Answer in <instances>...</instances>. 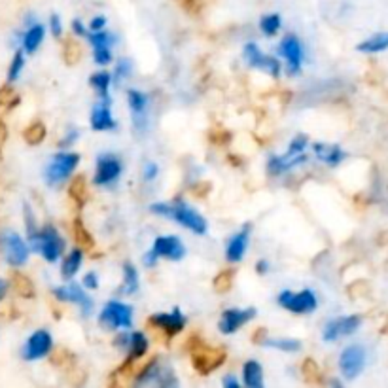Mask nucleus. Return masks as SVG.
<instances>
[{"instance_id": "36", "label": "nucleus", "mask_w": 388, "mask_h": 388, "mask_svg": "<svg viewBox=\"0 0 388 388\" xmlns=\"http://www.w3.org/2000/svg\"><path fill=\"white\" fill-rule=\"evenodd\" d=\"M18 95L13 93L12 88H2L0 89V116L8 110H12L18 105Z\"/></svg>"}, {"instance_id": "41", "label": "nucleus", "mask_w": 388, "mask_h": 388, "mask_svg": "<svg viewBox=\"0 0 388 388\" xmlns=\"http://www.w3.org/2000/svg\"><path fill=\"white\" fill-rule=\"evenodd\" d=\"M112 61V53L108 48H95V63L100 65V67H105Z\"/></svg>"}, {"instance_id": "31", "label": "nucleus", "mask_w": 388, "mask_h": 388, "mask_svg": "<svg viewBox=\"0 0 388 388\" xmlns=\"http://www.w3.org/2000/svg\"><path fill=\"white\" fill-rule=\"evenodd\" d=\"M282 21L276 13H269V15H263L262 21H260V29L265 36H275L276 32L281 31Z\"/></svg>"}, {"instance_id": "46", "label": "nucleus", "mask_w": 388, "mask_h": 388, "mask_svg": "<svg viewBox=\"0 0 388 388\" xmlns=\"http://www.w3.org/2000/svg\"><path fill=\"white\" fill-rule=\"evenodd\" d=\"M105 25H107V18L99 15V18L91 19V23H89V29H91V31H102V29H105Z\"/></svg>"}, {"instance_id": "23", "label": "nucleus", "mask_w": 388, "mask_h": 388, "mask_svg": "<svg viewBox=\"0 0 388 388\" xmlns=\"http://www.w3.org/2000/svg\"><path fill=\"white\" fill-rule=\"evenodd\" d=\"M42 40H44V27L40 23H34L23 36V50L27 53H34L42 44Z\"/></svg>"}, {"instance_id": "45", "label": "nucleus", "mask_w": 388, "mask_h": 388, "mask_svg": "<svg viewBox=\"0 0 388 388\" xmlns=\"http://www.w3.org/2000/svg\"><path fill=\"white\" fill-rule=\"evenodd\" d=\"M83 286L91 290L97 288V286H99V279H97V275H95V273H88V275L83 276Z\"/></svg>"}, {"instance_id": "6", "label": "nucleus", "mask_w": 388, "mask_h": 388, "mask_svg": "<svg viewBox=\"0 0 388 388\" xmlns=\"http://www.w3.org/2000/svg\"><path fill=\"white\" fill-rule=\"evenodd\" d=\"M279 305L288 309L294 314H309L316 309V295L311 290H303L300 294L292 292H282L279 295Z\"/></svg>"}, {"instance_id": "28", "label": "nucleus", "mask_w": 388, "mask_h": 388, "mask_svg": "<svg viewBox=\"0 0 388 388\" xmlns=\"http://www.w3.org/2000/svg\"><path fill=\"white\" fill-rule=\"evenodd\" d=\"M129 358H142L146 354V351H148V339H146L145 333L140 332H135L129 335Z\"/></svg>"}, {"instance_id": "43", "label": "nucleus", "mask_w": 388, "mask_h": 388, "mask_svg": "<svg viewBox=\"0 0 388 388\" xmlns=\"http://www.w3.org/2000/svg\"><path fill=\"white\" fill-rule=\"evenodd\" d=\"M129 74H131V61L129 59H121L118 63V69H116V80L121 81Z\"/></svg>"}, {"instance_id": "12", "label": "nucleus", "mask_w": 388, "mask_h": 388, "mask_svg": "<svg viewBox=\"0 0 388 388\" xmlns=\"http://www.w3.org/2000/svg\"><path fill=\"white\" fill-rule=\"evenodd\" d=\"M254 316H256V309H244V311H241V309H227L222 314V320H220V332L235 333L241 326L250 322Z\"/></svg>"}, {"instance_id": "4", "label": "nucleus", "mask_w": 388, "mask_h": 388, "mask_svg": "<svg viewBox=\"0 0 388 388\" xmlns=\"http://www.w3.org/2000/svg\"><path fill=\"white\" fill-rule=\"evenodd\" d=\"M0 244H2V252H4V257L6 262L12 265V267H21L25 265L27 260H29V246L25 244V241L19 237L15 232H4L2 237H0Z\"/></svg>"}, {"instance_id": "51", "label": "nucleus", "mask_w": 388, "mask_h": 388, "mask_svg": "<svg viewBox=\"0 0 388 388\" xmlns=\"http://www.w3.org/2000/svg\"><path fill=\"white\" fill-rule=\"evenodd\" d=\"M256 269H257V273H262L263 275V273H267V271H269V263L265 262V260H262V262H257Z\"/></svg>"}, {"instance_id": "39", "label": "nucleus", "mask_w": 388, "mask_h": 388, "mask_svg": "<svg viewBox=\"0 0 388 388\" xmlns=\"http://www.w3.org/2000/svg\"><path fill=\"white\" fill-rule=\"evenodd\" d=\"M233 284V271H222L216 279H214V288H216V292H220V294H224V292H227V290L232 288Z\"/></svg>"}, {"instance_id": "25", "label": "nucleus", "mask_w": 388, "mask_h": 388, "mask_svg": "<svg viewBox=\"0 0 388 388\" xmlns=\"http://www.w3.org/2000/svg\"><path fill=\"white\" fill-rule=\"evenodd\" d=\"M81 265V248H76L69 254V256L65 257L63 267H61V275H63L65 281H72L74 275L80 271Z\"/></svg>"}, {"instance_id": "17", "label": "nucleus", "mask_w": 388, "mask_h": 388, "mask_svg": "<svg viewBox=\"0 0 388 388\" xmlns=\"http://www.w3.org/2000/svg\"><path fill=\"white\" fill-rule=\"evenodd\" d=\"M281 55L286 59L290 72H292V74H297V70H300L301 67V57H303L300 40H297L295 36L284 38L281 44Z\"/></svg>"}, {"instance_id": "9", "label": "nucleus", "mask_w": 388, "mask_h": 388, "mask_svg": "<svg viewBox=\"0 0 388 388\" xmlns=\"http://www.w3.org/2000/svg\"><path fill=\"white\" fill-rule=\"evenodd\" d=\"M170 218H175L180 226L188 227L189 232L197 235L207 233V222L199 213H195L194 208H189L186 203H178L176 207H170Z\"/></svg>"}, {"instance_id": "19", "label": "nucleus", "mask_w": 388, "mask_h": 388, "mask_svg": "<svg viewBox=\"0 0 388 388\" xmlns=\"http://www.w3.org/2000/svg\"><path fill=\"white\" fill-rule=\"evenodd\" d=\"M91 127L95 131H108V129H116V121L112 118V112L108 105H99L93 108L91 114Z\"/></svg>"}, {"instance_id": "34", "label": "nucleus", "mask_w": 388, "mask_h": 388, "mask_svg": "<svg viewBox=\"0 0 388 388\" xmlns=\"http://www.w3.org/2000/svg\"><path fill=\"white\" fill-rule=\"evenodd\" d=\"M65 61L67 65H76L81 59V46L76 38H69L65 42Z\"/></svg>"}, {"instance_id": "14", "label": "nucleus", "mask_w": 388, "mask_h": 388, "mask_svg": "<svg viewBox=\"0 0 388 388\" xmlns=\"http://www.w3.org/2000/svg\"><path fill=\"white\" fill-rule=\"evenodd\" d=\"M152 250L156 252L159 257H167V260H173V262H178V260H182V257H184V254H186L184 244H182L180 239L175 237V235L157 237Z\"/></svg>"}, {"instance_id": "40", "label": "nucleus", "mask_w": 388, "mask_h": 388, "mask_svg": "<svg viewBox=\"0 0 388 388\" xmlns=\"http://www.w3.org/2000/svg\"><path fill=\"white\" fill-rule=\"evenodd\" d=\"M89 42L95 48H108V46L112 44V36L105 31H95L93 34H89Z\"/></svg>"}, {"instance_id": "48", "label": "nucleus", "mask_w": 388, "mask_h": 388, "mask_svg": "<svg viewBox=\"0 0 388 388\" xmlns=\"http://www.w3.org/2000/svg\"><path fill=\"white\" fill-rule=\"evenodd\" d=\"M152 213L161 214V216H170V207L169 205H161V203H156V205H152Z\"/></svg>"}, {"instance_id": "50", "label": "nucleus", "mask_w": 388, "mask_h": 388, "mask_svg": "<svg viewBox=\"0 0 388 388\" xmlns=\"http://www.w3.org/2000/svg\"><path fill=\"white\" fill-rule=\"evenodd\" d=\"M182 6L186 8L188 12L195 13L199 12V6H197V0H182Z\"/></svg>"}, {"instance_id": "22", "label": "nucleus", "mask_w": 388, "mask_h": 388, "mask_svg": "<svg viewBox=\"0 0 388 388\" xmlns=\"http://www.w3.org/2000/svg\"><path fill=\"white\" fill-rule=\"evenodd\" d=\"M243 377L244 384L248 388H263V371L262 366L256 360H250V362L244 363Z\"/></svg>"}, {"instance_id": "27", "label": "nucleus", "mask_w": 388, "mask_h": 388, "mask_svg": "<svg viewBox=\"0 0 388 388\" xmlns=\"http://www.w3.org/2000/svg\"><path fill=\"white\" fill-rule=\"evenodd\" d=\"M70 197L78 203V205H86V201L89 197V189H88V180L86 176L78 175L74 176V180L70 184Z\"/></svg>"}, {"instance_id": "13", "label": "nucleus", "mask_w": 388, "mask_h": 388, "mask_svg": "<svg viewBox=\"0 0 388 388\" xmlns=\"http://www.w3.org/2000/svg\"><path fill=\"white\" fill-rule=\"evenodd\" d=\"M148 324L154 326L156 330H161L167 335H175V333L182 332V328L186 324V319H184V314L178 309H175L173 313L154 314L152 319H148Z\"/></svg>"}, {"instance_id": "33", "label": "nucleus", "mask_w": 388, "mask_h": 388, "mask_svg": "<svg viewBox=\"0 0 388 388\" xmlns=\"http://www.w3.org/2000/svg\"><path fill=\"white\" fill-rule=\"evenodd\" d=\"M123 275H126V284H123L121 292H123V294H135L138 290L137 269L133 267L131 263H126V265H123Z\"/></svg>"}, {"instance_id": "55", "label": "nucleus", "mask_w": 388, "mask_h": 388, "mask_svg": "<svg viewBox=\"0 0 388 388\" xmlns=\"http://www.w3.org/2000/svg\"><path fill=\"white\" fill-rule=\"evenodd\" d=\"M4 294H6V282L0 281V300L4 297Z\"/></svg>"}, {"instance_id": "15", "label": "nucleus", "mask_w": 388, "mask_h": 388, "mask_svg": "<svg viewBox=\"0 0 388 388\" xmlns=\"http://www.w3.org/2000/svg\"><path fill=\"white\" fill-rule=\"evenodd\" d=\"M121 173V163L114 156H100L97 163V173H95V184L107 186L114 182Z\"/></svg>"}, {"instance_id": "42", "label": "nucleus", "mask_w": 388, "mask_h": 388, "mask_svg": "<svg viewBox=\"0 0 388 388\" xmlns=\"http://www.w3.org/2000/svg\"><path fill=\"white\" fill-rule=\"evenodd\" d=\"M305 145H307V137H305V135L295 137L294 140H292V145H290L288 156H297V154H301V152L305 150Z\"/></svg>"}, {"instance_id": "44", "label": "nucleus", "mask_w": 388, "mask_h": 388, "mask_svg": "<svg viewBox=\"0 0 388 388\" xmlns=\"http://www.w3.org/2000/svg\"><path fill=\"white\" fill-rule=\"evenodd\" d=\"M50 25H51V32H53V36H61L63 27H61V19H59V15H55V13L51 15Z\"/></svg>"}, {"instance_id": "18", "label": "nucleus", "mask_w": 388, "mask_h": 388, "mask_svg": "<svg viewBox=\"0 0 388 388\" xmlns=\"http://www.w3.org/2000/svg\"><path fill=\"white\" fill-rule=\"evenodd\" d=\"M248 233H250V226H244L243 232H239L235 237L229 241L226 250L227 262L237 263L244 257V252H246V244H248Z\"/></svg>"}, {"instance_id": "7", "label": "nucleus", "mask_w": 388, "mask_h": 388, "mask_svg": "<svg viewBox=\"0 0 388 388\" xmlns=\"http://www.w3.org/2000/svg\"><path fill=\"white\" fill-rule=\"evenodd\" d=\"M366 366V351L360 344H351L341 352L339 358V370L343 373L344 379H356L360 371Z\"/></svg>"}, {"instance_id": "30", "label": "nucleus", "mask_w": 388, "mask_h": 388, "mask_svg": "<svg viewBox=\"0 0 388 388\" xmlns=\"http://www.w3.org/2000/svg\"><path fill=\"white\" fill-rule=\"evenodd\" d=\"M23 137H25V140L31 146L40 145L46 138V126L44 123H40V121H34V123H31V126L27 127Z\"/></svg>"}, {"instance_id": "3", "label": "nucleus", "mask_w": 388, "mask_h": 388, "mask_svg": "<svg viewBox=\"0 0 388 388\" xmlns=\"http://www.w3.org/2000/svg\"><path fill=\"white\" fill-rule=\"evenodd\" d=\"M80 161L78 154H57L46 169V182L50 186H59L70 176V173L76 169V165Z\"/></svg>"}, {"instance_id": "8", "label": "nucleus", "mask_w": 388, "mask_h": 388, "mask_svg": "<svg viewBox=\"0 0 388 388\" xmlns=\"http://www.w3.org/2000/svg\"><path fill=\"white\" fill-rule=\"evenodd\" d=\"M362 324V319L358 314H352V316H341V319H335L332 322H328L324 326V333L322 337L328 343H333L341 337H347V335H352L356 332L358 328Z\"/></svg>"}, {"instance_id": "47", "label": "nucleus", "mask_w": 388, "mask_h": 388, "mask_svg": "<svg viewBox=\"0 0 388 388\" xmlns=\"http://www.w3.org/2000/svg\"><path fill=\"white\" fill-rule=\"evenodd\" d=\"M157 175V165L156 163H146L145 167V180H154Z\"/></svg>"}, {"instance_id": "24", "label": "nucleus", "mask_w": 388, "mask_h": 388, "mask_svg": "<svg viewBox=\"0 0 388 388\" xmlns=\"http://www.w3.org/2000/svg\"><path fill=\"white\" fill-rule=\"evenodd\" d=\"M72 232H74V241L76 244H78V248H81V250H91L95 246V241H93V235L86 229V226H83V222H81L80 218L74 220V224H72Z\"/></svg>"}, {"instance_id": "52", "label": "nucleus", "mask_w": 388, "mask_h": 388, "mask_svg": "<svg viewBox=\"0 0 388 388\" xmlns=\"http://www.w3.org/2000/svg\"><path fill=\"white\" fill-rule=\"evenodd\" d=\"M224 387L226 388H239V382L233 379V377H226L224 379Z\"/></svg>"}, {"instance_id": "32", "label": "nucleus", "mask_w": 388, "mask_h": 388, "mask_svg": "<svg viewBox=\"0 0 388 388\" xmlns=\"http://www.w3.org/2000/svg\"><path fill=\"white\" fill-rule=\"evenodd\" d=\"M301 371H303V377H305V381L314 384V382L322 381V371H320V366L314 362L313 358H307L303 366H301Z\"/></svg>"}, {"instance_id": "5", "label": "nucleus", "mask_w": 388, "mask_h": 388, "mask_svg": "<svg viewBox=\"0 0 388 388\" xmlns=\"http://www.w3.org/2000/svg\"><path fill=\"white\" fill-rule=\"evenodd\" d=\"M99 322L107 326L110 330H119V328H131L133 324V309L126 303L119 301H110L107 307L102 309Z\"/></svg>"}, {"instance_id": "38", "label": "nucleus", "mask_w": 388, "mask_h": 388, "mask_svg": "<svg viewBox=\"0 0 388 388\" xmlns=\"http://www.w3.org/2000/svg\"><path fill=\"white\" fill-rule=\"evenodd\" d=\"M25 67V57H23V51H18L12 59V65H10V70H8V80L15 81L21 74V70Z\"/></svg>"}, {"instance_id": "1", "label": "nucleus", "mask_w": 388, "mask_h": 388, "mask_svg": "<svg viewBox=\"0 0 388 388\" xmlns=\"http://www.w3.org/2000/svg\"><path fill=\"white\" fill-rule=\"evenodd\" d=\"M31 241H32V246H34V248L44 256L46 262L55 263L57 260L61 257V254H63V248H65L63 239L59 237V233H57V229L53 226L42 227V229H40V232H38Z\"/></svg>"}, {"instance_id": "20", "label": "nucleus", "mask_w": 388, "mask_h": 388, "mask_svg": "<svg viewBox=\"0 0 388 388\" xmlns=\"http://www.w3.org/2000/svg\"><path fill=\"white\" fill-rule=\"evenodd\" d=\"M358 51L362 53H381L388 50V32H379L373 36L366 38L362 44L356 46Z\"/></svg>"}, {"instance_id": "54", "label": "nucleus", "mask_w": 388, "mask_h": 388, "mask_svg": "<svg viewBox=\"0 0 388 388\" xmlns=\"http://www.w3.org/2000/svg\"><path fill=\"white\" fill-rule=\"evenodd\" d=\"M6 127H4V123L0 121V150H2V145H4V140H6Z\"/></svg>"}, {"instance_id": "37", "label": "nucleus", "mask_w": 388, "mask_h": 388, "mask_svg": "<svg viewBox=\"0 0 388 388\" xmlns=\"http://www.w3.org/2000/svg\"><path fill=\"white\" fill-rule=\"evenodd\" d=\"M263 344H269L273 349H279V351L284 352H297L301 349L300 341H295V339H273V341H265Z\"/></svg>"}, {"instance_id": "26", "label": "nucleus", "mask_w": 388, "mask_h": 388, "mask_svg": "<svg viewBox=\"0 0 388 388\" xmlns=\"http://www.w3.org/2000/svg\"><path fill=\"white\" fill-rule=\"evenodd\" d=\"M12 286L13 290H15V294L21 295V297H27V300L34 297V284H32L31 279L27 275H23V273H18V271L13 273Z\"/></svg>"}, {"instance_id": "29", "label": "nucleus", "mask_w": 388, "mask_h": 388, "mask_svg": "<svg viewBox=\"0 0 388 388\" xmlns=\"http://www.w3.org/2000/svg\"><path fill=\"white\" fill-rule=\"evenodd\" d=\"M127 99H129V107H131V112L135 118H145V110L148 107V97L145 93H140L137 89H131L127 93Z\"/></svg>"}, {"instance_id": "35", "label": "nucleus", "mask_w": 388, "mask_h": 388, "mask_svg": "<svg viewBox=\"0 0 388 388\" xmlns=\"http://www.w3.org/2000/svg\"><path fill=\"white\" fill-rule=\"evenodd\" d=\"M91 86L97 89V93L102 97V99H108V86H110V74L108 72H97V74L91 76Z\"/></svg>"}, {"instance_id": "49", "label": "nucleus", "mask_w": 388, "mask_h": 388, "mask_svg": "<svg viewBox=\"0 0 388 388\" xmlns=\"http://www.w3.org/2000/svg\"><path fill=\"white\" fill-rule=\"evenodd\" d=\"M72 31H74V34H78V36H86L88 34V31H86V27L81 25V21H72Z\"/></svg>"}, {"instance_id": "16", "label": "nucleus", "mask_w": 388, "mask_h": 388, "mask_svg": "<svg viewBox=\"0 0 388 388\" xmlns=\"http://www.w3.org/2000/svg\"><path fill=\"white\" fill-rule=\"evenodd\" d=\"M53 295L61 301H74V303H78L83 314H89L91 309H93V301L89 300L88 294L78 284H69V286L53 288Z\"/></svg>"}, {"instance_id": "10", "label": "nucleus", "mask_w": 388, "mask_h": 388, "mask_svg": "<svg viewBox=\"0 0 388 388\" xmlns=\"http://www.w3.org/2000/svg\"><path fill=\"white\" fill-rule=\"evenodd\" d=\"M51 347H53V339H51L50 332L46 330H38L27 339L25 347H23V358L32 362V360H40L50 354Z\"/></svg>"}, {"instance_id": "11", "label": "nucleus", "mask_w": 388, "mask_h": 388, "mask_svg": "<svg viewBox=\"0 0 388 388\" xmlns=\"http://www.w3.org/2000/svg\"><path fill=\"white\" fill-rule=\"evenodd\" d=\"M244 59H246V63L250 65L252 69L265 70V72H269L273 76L281 74V65H279V61H276L275 57L263 55L262 50L256 44H248L244 48Z\"/></svg>"}, {"instance_id": "21", "label": "nucleus", "mask_w": 388, "mask_h": 388, "mask_svg": "<svg viewBox=\"0 0 388 388\" xmlns=\"http://www.w3.org/2000/svg\"><path fill=\"white\" fill-rule=\"evenodd\" d=\"M314 154L322 159L324 163H328V165H339V163L343 161L344 157H347V154H344L339 146H326V145H314Z\"/></svg>"}, {"instance_id": "53", "label": "nucleus", "mask_w": 388, "mask_h": 388, "mask_svg": "<svg viewBox=\"0 0 388 388\" xmlns=\"http://www.w3.org/2000/svg\"><path fill=\"white\" fill-rule=\"evenodd\" d=\"M76 137H78V133H76V131H70V133H69V137L65 138L63 142H61V146H69L70 142H74Z\"/></svg>"}, {"instance_id": "2", "label": "nucleus", "mask_w": 388, "mask_h": 388, "mask_svg": "<svg viewBox=\"0 0 388 388\" xmlns=\"http://www.w3.org/2000/svg\"><path fill=\"white\" fill-rule=\"evenodd\" d=\"M224 362H226V351L224 349L197 343L192 351V363H194L195 371H199L201 375H208L210 371L218 370Z\"/></svg>"}]
</instances>
